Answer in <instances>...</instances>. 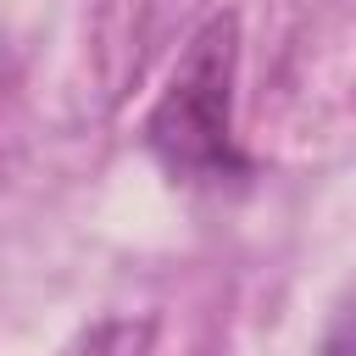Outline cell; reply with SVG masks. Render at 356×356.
<instances>
[{
  "label": "cell",
  "instance_id": "cell-1",
  "mask_svg": "<svg viewBox=\"0 0 356 356\" xmlns=\"http://www.w3.org/2000/svg\"><path fill=\"white\" fill-rule=\"evenodd\" d=\"M234 78H239V22L211 17L178 56L167 89L145 117V150L167 178L195 189H222L250 178V156L234 134Z\"/></svg>",
  "mask_w": 356,
  "mask_h": 356
},
{
  "label": "cell",
  "instance_id": "cell-2",
  "mask_svg": "<svg viewBox=\"0 0 356 356\" xmlns=\"http://www.w3.org/2000/svg\"><path fill=\"white\" fill-rule=\"evenodd\" d=\"M317 356H350V317H345V312H339V317L328 323V334H323Z\"/></svg>",
  "mask_w": 356,
  "mask_h": 356
}]
</instances>
